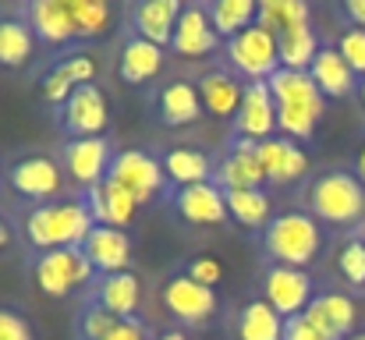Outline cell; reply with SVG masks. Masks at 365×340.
<instances>
[{
  "label": "cell",
  "mask_w": 365,
  "mask_h": 340,
  "mask_svg": "<svg viewBox=\"0 0 365 340\" xmlns=\"http://www.w3.org/2000/svg\"><path fill=\"white\" fill-rule=\"evenodd\" d=\"M273 103H277V128L284 138H309L323 117V93L316 89L309 71H287L280 68L269 82Z\"/></svg>",
  "instance_id": "cell-1"
},
{
  "label": "cell",
  "mask_w": 365,
  "mask_h": 340,
  "mask_svg": "<svg viewBox=\"0 0 365 340\" xmlns=\"http://www.w3.org/2000/svg\"><path fill=\"white\" fill-rule=\"evenodd\" d=\"M96 227L89 206L82 199H68V202H39L29 217H25V237L29 244L53 252V248H82L89 230Z\"/></svg>",
  "instance_id": "cell-2"
},
{
  "label": "cell",
  "mask_w": 365,
  "mask_h": 340,
  "mask_svg": "<svg viewBox=\"0 0 365 340\" xmlns=\"http://www.w3.org/2000/svg\"><path fill=\"white\" fill-rule=\"evenodd\" d=\"M309 206H312L316 220L351 227L365 217V185L348 170H330L312 181Z\"/></svg>",
  "instance_id": "cell-3"
},
{
  "label": "cell",
  "mask_w": 365,
  "mask_h": 340,
  "mask_svg": "<svg viewBox=\"0 0 365 340\" xmlns=\"http://www.w3.org/2000/svg\"><path fill=\"white\" fill-rule=\"evenodd\" d=\"M323 234L316 227V217L309 213H280L266 227V252L273 255L277 266H294L305 269L319 255Z\"/></svg>",
  "instance_id": "cell-4"
},
{
  "label": "cell",
  "mask_w": 365,
  "mask_h": 340,
  "mask_svg": "<svg viewBox=\"0 0 365 340\" xmlns=\"http://www.w3.org/2000/svg\"><path fill=\"white\" fill-rule=\"evenodd\" d=\"M36 284H39V291L43 294H50V298H68L71 291H78V287H86L93 277H96V269H93V262H89V255L82 252V248H53V252H43L39 259H36Z\"/></svg>",
  "instance_id": "cell-5"
},
{
  "label": "cell",
  "mask_w": 365,
  "mask_h": 340,
  "mask_svg": "<svg viewBox=\"0 0 365 340\" xmlns=\"http://www.w3.org/2000/svg\"><path fill=\"white\" fill-rule=\"evenodd\" d=\"M227 57H231V64L242 71L245 78H252V82H269L280 71L277 36L266 32L259 21L252 29H245V32L227 39Z\"/></svg>",
  "instance_id": "cell-6"
},
{
  "label": "cell",
  "mask_w": 365,
  "mask_h": 340,
  "mask_svg": "<svg viewBox=\"0 0 365 340\" xmlns=\"http://www.w3.org/2000/svg\"><path fill=\"white\" fill-rule=\"evenodd\" d=\"M110 181H118L124 192H131V199L138 206L153 202L163 185H167V174H163V163L153 160L149 153H138V149H124L114 156L110 163Z\"/></svg>",
  "instance_id": "cell-7"
},
{
  "label": "cell",
  "mask_w": 365,
  "mask_h": 340,
  "mask_svg": "<svg viewBox=\"0 0 365 340\" xmlns=\"http://www.w3.org/2000/svg\"><path fill=\"white\" fill-rule=\"evenodd\" d=\"M266 305L280 316V319H294L312 305V277L305 269L294 266H273L266 273Z\"/></svg>",
  "instance_id": "cell-8"
},
{
  "label": "cell",
  "mask_w": 365,
  "mask_h": 340,
  "mask_svg": "<svg viewBox=\"0 0 365 340\" xmlns=\"http://www.w3.org/2000/svg\"><path fill=\"white\" fill-rule=\"evenodd\" d=\"M163 305L181 323H206L217 312V294H213V287H202L185 273V277H170L163 284Z\"/></svg>",
  "instance_id": "cell-9"
},
{
  "label": "cell",
  "mask_w": 365,
  "mask_h": 340,
  "mask_svg": "<svg viewBox=\"0 0 365 340\" xmlns=\"http://www.w3.org/2000/svg\"><path fill=\"white\" fill-rule=\"evenodd\" d=\"M213 177H217V188H224V192L262 188L266 174H262V163H259V142L238 138V142L231 145V153L217 163Z\"/></svg>",
  "instance_id": "cell-10"
},
{
  "label": "cell",
  "mask_w": 365,
  "mask_h": 340,
  "mask_svg": "<svg viewBox=\"0 0 365 340\" xmlns=\"http://www.w3.org/2000/svg\"><path fill=\"white\" fill-rule=\"evenodd\" d=\"M235 128H238V138H248V142L273 138V131H277V103H273V93H269L266 82L245 86V100L238 117H235Z\"/></svg>",
  "instance_id": "cell-11"
},
{
  "label": "cell",
  "mask_w": 365,
  "mask_h": 340,
  "mask_svg": "<svg viewBox=\"0 0 365 340\" xmlns=\"http://www.w3.org/2000/svg\"><path fill=\"white\" fill-rule=\"evenodd\" d=\"M110 163L114 153L107 145V138H75L64 149V167L71 170V177L86 188H96L110 177Z\"/></svg>",
  "instance_id": "cell-12"
},
{
  "label": "cell",
  "mask_w": 365,
  "mask_h": 340,
  "mask_svg": "<svg viewBox=\"0 0 365 340\" xmlns=\"http://www.w3.org/2000/svg\"><path fill=\"white\" fill-rule=\"evenodd\" d=\"M7 181H11V188L18 195L46 202V199H53L61 192V167L50 156H25V160H18L11 167Z\"/></svg>",
  "instance_id": "cell-13"
},
{
  "label": "cell",
  "mask_w": 365,
  "mask_h": 340,
  "mask_svg": "<svg viewBox=\"0 0 365 340\" xmlns=\"http://www.w3.org/2000/svg\"><path fill=\"white\" fill-rule=\"evenodd\" d=\"M181 11H185L181 0H142L131 11V29H135L138 39L163 50L174 39V25H178Z\"/></svg>",
  "instance_id": "cell-14"
},
{
  "label": "cell",
  "mask_w": 365,
  "mask_h": 340,
  "mask_svg": "<svg viewBox=\"0 0 365 340\" xmlns=\"http://www.w3.org/2000/svg\"><path fill=\"white\" fill-rule=\"evenodd\" d=\"M217 39L220 36H217V29L210 21L206 4H185V11H181V18L174 25V39H170L174 53H181V57H202V53H210L217 46Z\"/></svg>",
  "instance_id": "cell-15"
},
{
  "label": "cell",
  "mask_w": 365,
  "mask_h": 340,
  "mask_svg": "<svg viewBox=\"0 0 365 340\" xmlns=\"http://www.w3.org/2000/svg\"><path fill=\"white\" fill-rule=\"evenodd\" d=\"M259 163H262L266 181H277V185H294L309 170L305 149L298 142H291V138H266V142H259Z\"/></svg>",
  "instance_id": "cell-16"
},
{
  "label": "cell",
  "mask_w": 365,
  "mask_h": 340,
  "mask_svg": "<svg viewBox=\"0 0 365 340\" xmlns=\"http://www.w3.org/2000/svg\"><path fill=\"white\" fill-rule=\"evenodd\" d=\"M64 128L78 138H100L107 128V100L96 86H82L64 103Z\"/></svg>",
  "instance_id": "cell-17"
},
{
  "label": "cell",
  "mask_w": 365,
  "mask_h": 340,
  "mask_svg": "<svg viewBox=\"0 0 365 340\" xmlns=\"http://www.w3.org/2000/svg\"><path fill=\"white\" fill-rule=\"evenodd\" d=\"M82 252L89 255L93 269H100L103 277L124 273L128 262H131V241L118 227H93L89 237H86V244H82Z\"/></svg>",
  "instance_id": "cell-18"
},
{
  "label": "cell",
  "mask_w": 365,
  "mask_h": 340,
  "mask_svg": "<svg viewBox=\"0 0 365 340\" xmlns=\"http://www.w3.org/2000/svg\"><path fill=\"white\" fill-rule=\"evenodd\" d=\"M86 206H89V213H93V220L96 227H128L135 220V210H138V202L131 199V192H124L118 181H103V185H96V188H89V199H86Z\"/></svg>",
  "instance_id": "cell-19"
},
{
  "label": "cell",
  "mask_w": 365,
  "mask_h": 340,
  "mask_svg": "<svg viewBox=\"0 0 365 340\" xmlns=\"http://www.w3.org/2000/svg\"><path fill=\"white\" fill-rule=\"evenodd\" d=\"M178 213L188 220V224L199 227H217L227 220V199H224V188H217L213 181L206 185H192V188H181L178 192Z\"/></svg>",
  "instance_id": "cell-20"
},
{
  "label": "cell",
  "mask_w": 365,
  "mask_h": 340,
  "mask_svg": "<svg viewBox=\"0 0 365 340\" xmlns=\"http://www.w3.org/2000/svg\"><path fill=\"white\" fill-rule=\"evenodd\" d=\"M305 316L327 334L330 340H348L355 330V302L348 294H316L312 305L305 309Z\"/></svg>",
  "instance_id": "cell-21"
},
{
  "label": "cell",
  "mask_w": 365,
  "mask_h": 340,
  "mask_svg": "<svg viewBox=\"0 0 365 340\" xmlns=\"http://www.w3.org/2000/svg\"><path fill=\"white\" fill-rule=\"evenodd\" d=\"M309 75H312L316 89L323 93V100H327V96H330V100H341V96L355 93V71L348 68V61L341 57L337 46H319V53H316Z\"/></svg>",
  "instance_id": "cell-22"
},
{
  "label": "cell",
  "mask_w": 365,
  "mask_h": 340,
  "mask_svg": "<svg viewBox=\"0 0 365 340\" xmlns=\"http://www.w3.org/2000/svg\"><path fill=\"white\" fill-rule=\"evenodd\" d=\"M138 298H142V287H138V277L135 273H110L96 284V305L103 312H110L114 319H131L135 309H138Z\"/></svg>",
  "instance_id": "cell-23"
},
{
  "label": "cell",
  "mask_w": 365,
  "mask_h": 340,
  "mask_svg": "<svg viewBox=\"0 0 365 340\" xmlns=\"http://www.w3.org/2000/svg\"><path fill=\"white\" fill-rule=\"evenodd\" d=\"M29 29H32V36H39L43 43H53V46L75 39L68 0H36L29 7Z\"/></svg>",
  "instance_id": "cell-24"
},
{
  "label": "cell",
  "mask_w": 365,
  "mask_h": 340,
  "mask_svg": "<svg viewBox=\"0 0 365 340\" xmlns=\"http://www.w3.org/2000/svg\"><path fill=\"white\" fill-rule=\"evenodd\" d=\"M156 110H160V120L170 124V128H185V124L199 120V113H202L199 86H192V82H170V86H163L160 96H156Z\"/></svg>",
  "instance_id": "cell-25"
},
{
  "label": "cell",
  "mask_w": 365,
  "mask_h": 340,
  "mask_svg": "<svg viewBox=\"0 0 365 340\" xmlns=\"http://www.w3.org/2000/svg\"><path fill=\"white\" fill-rule=\"evenodd\" d=\"M199 100H202V107L213 117H231V113L238 117L245 100V86L231 71H210L199 82Z\"/></svg>",
  "instance_id": "cell-26"
},
{
  "label": "cell",
  "mask_w": 365,
  "mask_h": 340,
  "mask_svg": "<svg viewBox=\"0 0 365 340\" xmlns=\"http://www.w3.org/2000/svg\"><path fill=\"white\" fill-rule=\"evenodd\" d=\"M160 68H163V50H160V46H153V43H145V39H138V36H131V39L124 43V50H121V78L124 82L142 86V82L156 78Z\"/></svg>",
  "instance_id": "cell-27"
},
{
  "label": "cell",
  "mask_w": 365,
  "mask_h": 340,
  "mask_svg": "<svg viewBox=\"0 0 365 340\" xmlns=\"http://www.w3.org/2000/svg\"><path fill=\"white\" fill-rule=\"evenodd\" d=\"M163 174H167V181H174L181 188H192V185H206L210 181L213 163L199 149H170L163 156Z\"/></svg>",
  "instance_id": "cell-28"
},
{
  "label": "cell",
  "mask_w": 365,
  "mask_h": 340,
  "mask_svg": "<svg viewBox=\"0 0 365 340\" xmlns=\"http://www.w3.org/2000/svg\"><path fill=\"white\" fill-rule=\"evenodd\" d=\"M206 11H210V21H213L217 36H227V39L259 21V4L255 0H213V4H206Z\"/></svg>",
  "instance_id": "cell-29"
},
{
  "label": "cell",
  "mask_w": 365,
  "mask_h": 340,
  "mask_svg": "<svg viewBox=\"0 0 365 340\" xmlns=\"http://www.w3.org/2000/svg\"><path fill=\"white\" fill-rule=\"evenodd\" d=\"M259 25L280 39V36L309 25V4H302V0H262L259 4Z\"/></svg>",
  "instance_id": "cell-30"
},
{
  "label": "cell",
  "mask_w": 365,
  "mask_h": 340,
  "mask_svg": "<svg viewBox=\"0 0 365 340\" xmlns=\"http://www.w3.org/2000/svg\"><path fill=\"white\" fill-rule=\"evenodd\" d=\"M238 337L242 340H284V319L266 302H248L238 316Z\"/></svg>",
  "instance_id": "cell-31"
},
{
  "label": "cell",
  "mask_w": 365,
  "mask_h": 340,
  "mask_svg": "<svg viewBox=\"0 0 365 340\" xmlns=\"http://www.w3.org/2000/svg\"><path fill=\"white\" fill-rule=\"evenodd\" d=\"M227 217H235L242 227H269V195L262 188L248 192H224Z\"/></svg>",
  "instance_id": "cell-32"
},
{
  "label": "cell",
  "mask_w": 365,
  "mask_h": 340,
  "mask_svg": "<svg viewBox=\"0 0 365 340\" xmlns=\"http://www.w3.org/2000/svg\"><path fill=\"white\" fill-rule=\"evenodd\" d=\"M32 53V29L29 21L4 18L0 21V68H21Z\"/></svg>",
  "instance_id": "cell-33"
},
{
  "label": "cell",
  "mask_w": 365,
  "mask_h": 340,
  "mask_svg": "<svg viewBox=\"0 0 365 340\" xmlns=\"http://www.w3.org/2000/svg\"><path fill=\"white\" fill-rule=\"evenodd\" d=\"M277 46H280V68H287V71H309L312 61H316V53H319L316 36H312L309 25H305V29H294V32H287V36H280Z\"/></svg>",
  "instance_id": "cell-34"
},
{
  "label": "cell",
  "mask_w": 365,
  "mask_h": 340,
  "mask_svg": "<svg viewBox=\"0 0 365 340\" xmlns=\"http://www.w3.org/2000/svg\"><path fill=\"white\" fill-rule=\"evenodd\" d=\"M68 14L78 39H96L110 25V7L103 0H68Z\"/></svg>",
  "instance_id": "cell-35"
},
{
  "label": "cell",
  "mask_w": 365,
  "mask_h": 340,
  "mask_svg": "<svg viewBox=\"0 0 365 340\" xmlns=\"http://www.w3.org/2000/svg\"><path fill=\"white\" fill-rule=\"evenodd\" d=\"M337 269H341V277H344L348 284L365 287V241L362 237H351V241L341 248V255H337Z\"/></svg>",
  "instance_id": "cell-36"
},
{
  "label": "cell",
  "mask_w": 365,
  "mask_h": 340,
  "mask_svg": "<svg viewBox=\"0 0 365 340\" xmlns=\"http://www.w3.org/2000/svg\"><path fill=\"white\" fill-rule=\"evenodd\" d=\"M57 71H61L75 89H82V86H93V78H96V61H93L89 53H75V57L61 61Z\"/></svg>",
  "instance_id": "cell-37"
},
{
  "label": "cell",
  "mask_w": 365,
  "mask_h": 340,
  "mask_svg": "<svg viewBox=\"0 0 365 340\" xmlns=\"http://www.w3.org/2000/svg\"><path fill=\"white\" fill-rule=\"evenodd\" d=\"M118 319L110 312H103L100 305H89L82 316H78V337L82 340H103V334L114 326Z\"/></svg>",
  "instance_id": "cell-38"
},
{
  "label": "cell",
  "mask_w": 365,
  "mask_h": 340,
  "mask_svg": "<svg viewBox=\"0 0 365 340\" xmlns=\"http://www.w3.org/2000/svg\"><path fill=\"white\" fill-rule=\"evenodd\" d=\"M337 50H341V57L348 61V68L355 75H365V32L362 29H348L337 39Z\"/></svg>",
  "instance_id": "cell-39"
},
{
  "label": "cell",
  "mask_w": 365,
  "mask_h": 340,
  "mask_svg": "<svg viewBox=\"0 0 365 340\" xmlns=\"http://www.w3.org/2000/svg\"><path fill=\"white\" fill-rule=\"evenodd\" d=\"M188 277H192L195 284H202V287H213V284H220L224 266H220L217 259H210V255H199V259L188 262Z\"/></svg>",
  "instance_id": "cell-40"
},
{
  "label": "cell",
  "mask_w": 365,
  "mask_h": 340,
  "mask_svg": "<svg viewBox=\"0 0 365 340\" xmlns=\"http://www.w3.org/2000/svg\"><path fill=\"white\" fill-rule=\"evenodd\" d=\"M284 340H330L305 312L294 316V319H284Z\"/></svg>",
  "instance_id": "cell-41"
},
{
  "label": "cell",
  "mask_w": 365,
  "mask_h": 340,
  "mask_svg": "<svg viewBox=\"0 0 365 340\" xmlns=\"http://www.w3.org/2000/svg\"><path fill=\"white\" fill-rule=\"evenodd\" d=\"M71 93H75V86H71L57 68H50V75L43 78V96H46L50 103H57V107H61V103H68V100H71Z\"/></svg>",
  "instance_id": "cell-42"
},
{
  "label": "cell",
  "mask_w": 365,
  "mask_h": 340,
  "mask_svg": "<svg viewBox=\"0 0 365 340\" xmlns=\"http://www.w3.org/2000/svg\"><path fill=\"white\" fill-rule=\"evenodd\" d=\"M0 340H32V326L18 312L0 309Z\"/></svg>",
  "instance_id": "cell-43"
},
{
  "label": "cell",
  "mask_w": 365,
  "mask_h": 340,
  "mask_svg": "<svg viewBox=\"0 0 365 340\" xmlns=\"http://www.w3.org/2000/svg\"><path fill=\"white\" fill-rule=\"evenodd\" d=\"M103 340H149V334H145V326L135 323V319H118V323L103 334Z\"/></svg>",
  "instance_id": "cell-44"
},
{
  "label": "cell",
  "mask_w": 365,
  "mask_h": 340,
  "mask_svg": "<svg viewBox=\"0 0 365 340\" xmlns=\"http://www.w3.org/2000/svg\"><path fill=\"white\" fill-rule=\"evenodd\" d=\"M344 14L351 18L355 29H362L365 32V0H348V4H344Z\"/></svg>",
  "instance_id": "cell-45"
},
{
  "label": "cell",
  "mask_w": 365,
  "mask_h": 340,
  "mask_svg": "<svg viewBox=\"0 0 365 340\" xmlns=\"http://www.w3.org/2000/svg\"><path fill=\"white\" fill-rule=\"evenodd\" d=\"M156 340H188V337H185L181 330H167V334H160Z\"/></svg>",
  "instance_id": "cell-46"
},
{
  "label": "cell",
  "mask_w": 365,
  "mask_h": 340,
  "mask_svg": "<svg viewBox=\"0 0 365 340\" xmlns=\"http://www.w3.org/2000/svg\"><path fill=\"white\" fill-rule=\"evenodd\" d=\"M359 181L365 185V145H362V153H359Z\"/></svg>",
  "instance_id": "cell-47"
},
{
  "label": "cell",
  "mask_w": 365,
  "mask_h": 340,
  "mask_svg": "<svg viewBox=\"0 0 365 340\" xmlns=\"http://www.w3.org/2000/svg\"><path fill=\"white\" fill-rule=\"evenodd\" d=\"M7 241H11V230H7V224H4V220H0V248H4V244H7Z\"/></svg>",
  "instance_id": "cell-48"
},
{
  "label": "cell",
  "mask_w": 365,
  "mask_h": 340,
  "mask_svg": "<svg viewBox=\"0 0 365 340\" xmlns=\"http://www.w3.org/2000/svg\"><path fill=\"white\" fill-rule=\"evenodd\" d=\"M359 96H362V103H365V82H362V86H359Z\"/></svg>",
  "instance_id": "cell-49"
},
{
  "label": "cell",
  "mask_w": 365,
  "mask_h": 340,
  "mask_svg": "<svg viewBox=\"0 0 365 340\" xmlns=\"http://www.w3.org/2000/svg\"><path fill=\"white\" fill-rule=\"evenodd\" d=\"M348 340H365V334H351V337H348Z\"/></svg>",
  "instance_id": "cell-50"
},
{
  "label": "cell",
  "mask_w": 365,
  "mask_h": 340,
  "mask_svg": "<svg viewBox=\"0 0 365 340\" xmlns=\"http://www.w3.org/2000/svg\"><path fill=\"white\" fill-rule=\"evenodd\" d=\"M362 241H365V234H362Z\"/></svg>",
  "instance_id": "cell-51"
}]
</instances>
